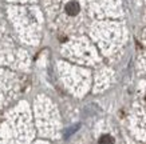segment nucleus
<instances>
[{"instance_id":"1","label":"nucleus","mask_w":146,"mask_h":144,"mask_svg":"<svg viewBox=\"0 0 146 144\" xmlns=\"http://www.w3.org/2000/svg\"><path fill=\"white\" fill-rule=\"evenodd\" d=\"M79 4L76 3V1H70V3H67L66 5V12L70 15V16H75L76 13L79 12Z\"/></svg>"},{"instance_id":"2","label":"nucleus","mask_w":146,"mask_h":144,"mask_svg":"<svg viewBox=\"0 0 146 144\" xmlns=\"http://www.w3.org/2000/svg\"><path fill=\"white\" fill-rule=\"evenodd\" d=\"M99 144H114V139L110 135H103L99 139Z\"/></svg>"}]
</instances>
